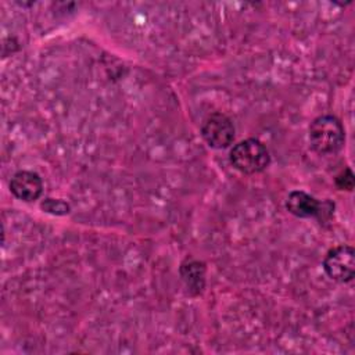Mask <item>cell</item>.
I'll return each instance as SVG.
<instances>
[{"mask_svg": "<svg viewBox=\"0 0 355 355\" xmlns=\"http://www.w3.org/2000/svg\"><path fill=\"white\" fill-rule=\"evenodd\" d=\"M308 139L315 153L320 155L336 154L344 146L345 130L337 116L320 115L311 122Z\"/></svg>", "mask_w": 355, "mask_h": 355, "instance_id": "6da1fadb", "label": "cell"}, {"mask_svg": "<svg viewBox=\"0 0 355 355\" xmlns=\"http://www.w3.org/2000/svg\"><path fill=\"white\" fill-rule=\"evenodd\" d=\"M230 164L244 175H255L270 164V155L265 144L257 139H245L233 146L229 154Z\"/></svg>", "mask_w": 355, "mask_h": 355, "instance_id": "7a4b0ae2", "label": "cell"}, {"mask_svg": "<svg viewBox=\"0 0 355 355\" xmlns=\"http://www.w3.org/2000/svg\"><path fill=\"white\" fill-rule=\"evenodd\" d=\"M326 275L338 283H348L355 275V251L351 245H337L327 251L323 259Z\"/></svg>", "mask_w": 355, "mask_h": 355, "instance_id": "3957f363", "label": "cell"}, {"mask_svg": "<svg viewBox=\"0 0 355 355\" xmlns=\"http://www.w3.org/2000/svg\"><path fill=\"white\" fill-rule=\"evenodd\" d=\"M286 208L297 218H318L323 220L331 215L334 204L330 201L322 202L302 190H294L287 196Z\"/></svg>", "mask_w": 355, "mask_h": 355, "instance_id": "277c9868", "label": "cell"}, {"mask_svg": "<svg viewBox=\"0 0 355 355\" xmlns=\"http://www.w3.org/2000/svg\"><path fill=\"white\" fill-rule=\"evenodd\" d=\"M234 126L229 116L220 112L208 115L201 123V136L212 148H226L234 140Z\"/></svg>", "mask_w": 355, "mask_h": 355, "instance_id": "5b68a950", "label": "cell"}, {"mask_svg": "<svg viewBox=\"0 0 355 355\" xmlns=\"http://www.w3.org/2000/svg\"><path fill=\"white\" fill-rule=\"evenodd\" d=\"M10 191L18 200L32 202L43 193L42 178L32 171H18L10 180Z\"/></svg>", "mask_w": 355, "mask_h": 355, "instance_id": "8992f818", "label": "cell"}, {"mask_svg": "<svg viewBox=\"0 0 355 355\" xmlns=\"http://www.w3.org/2000/svg\"><path fill=\"white\" fill-rule=\"evenodd\" d=\"M179 275L189 294L200 295L205 288L207 266L204 262L187 257L179 268Z\"/></svg>", "mask_w": 355, "mask_h": 355, "instance_id": "52a82bcc", "label": "cell"}, {"mask_svg": "<svg viewBox=\"0 0 355 355\" xmlns=\"http://www.w3.org/2000/svg\"><path fill=\"white\" fill-rule=\"evenodd\" d=\"M40 208L51 215H67L71 211V207L67 201L61 198H44L40 204Z\"/></svg>", "mask_w": 355, "mask_h": 355, "instance_id": "ba28073f", "label": "cell"}, {"mask_svg": "<svg viewBox=\"0 0 355 355\" xmlns=\"http://www.w3.org/2000/svg\"><path fill=\"white\" fill-rule=\"evenodd\" d=\"M354 184H355V179H354V173L349 168H345L343 172H340L336 176V186L340 190L351 191L354 189Z\"/></svg>", "mask_w": 355, "mask_h": 355, "instance_id": "9c48e42d", "label": "cell"}]
</instances>
